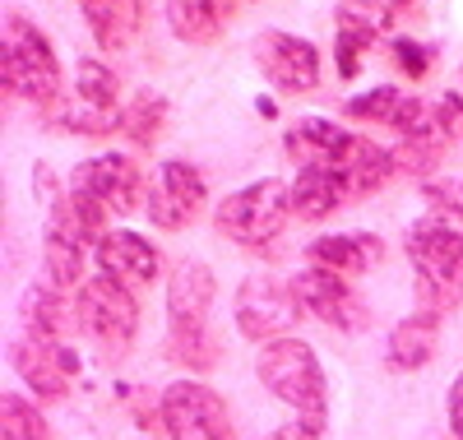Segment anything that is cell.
I'll list each match as a JSON object with an SVG mask.
<instances>
[{
	"mask_svg": "<svg viewBox=\"0 0 463 440\" xmlns=\"http://www.w3.org/2000/svg\"><path fill=\"white\" fill-rule=\"evenodd\" d=\"M80 10L89 19V33L102 52H121L135 33V0H80Z\"/></svg>",
	"mask_w": 463,
	"mask_h": 440,
	"instance_id": "cell-24",
	"label": "cell"
},
{
	"mask_svg": "<svg viewBox=\"0 0 463 440\" xmlns=\"http://www.w3.org/2000/svg\"><path fill=\"white\" fill-rule=\"evenodd\" d=\"M334 56H338V74L343 79H357L362 70V56L375 37H384L390 28L394 10L384 5V0H343L338 14H334Z\"/></svg>",
	"mask_w": 463,
	"mask_h": 440,
	"instance_id": "cell-15",
	"label": "cell"
},
{
	"mask_svg": "<svg viewBox=\"0 0 463 440\" xmlns=\"http://www.w3.org/2000/svg\"><path fill=\"white\" fill-rule=\"evenodd\" d=\"M98 269L107 278H116V283H126V288H144L158 278V246L144 242L139 232H107L102 242H98Z\"/></svg>",
	"mask_w": 463,
	"mask_h": 440,
	"instance_id": "cell-17",
	"label": "cell"
},
{
	"mask_svg": "<svg viewBox=\"0 0 463 440\" xmlns=\"http://www.w3.org/2000/svg\"><path fill=\"white\" fill-rule=\"evenodd\" d=\"M209 181L200 167H190L185 158H167L158 167V186L148 190V223L163 232H181L190 218L204 209Z\"/></svg>",
	"mask_w": 463,
	"mask_h": 440,
	"instance_id": "cell-13",
	"label": "cell"
},
{
	"mask_svg": "<svg viewBox=\"0 0 463 440\" xmlns=\"http://www.w3.org/2000/svg\"><path fill=\"white\" fill-rule=\"evenodd\" d=\"M0 426H5V440H47L43 413L19 394H5V404H0Z\"/></svg>",
	"mask_w": 463,
	"mask_h": 440,
	"instance_id": "cell-28",
	"label": "cell"
},
{
	"mask_svg": "<svg viewBox=\"0 0 463 440\" xmlns=\"http://www.w3.org/2000/svg\"><path fill=\"white\" fill-rule=\"evenodd\" d=\"M347 116H353V121H375V126H390V130L408 135V130H417L421 121H427V107H421L417 93H399L390 84H380V89L357 93L353 102H347Z\"/></svg>",
	"mask_w": 463,
	"mask_h": 440,
	"instance_id": "cell-20",
	"label": "cell"
},
{
	"mask_svg": "<svg viewBox=\"0 0 463 440\" xmlns=\"http://www.w3.org/2000/svg\"><path fill=\"white\" fill-rule=\"evenodd\" d=\"M70 186L93 195L107 214H135L139 205H148L144 195V172L130 153H98L89 163H80L70 172Z\"/></svg>",
	"mask_w": 463,
	"mask_h": 440,
	"instance_id": "cell-10",
	"label": "cell"
},
{
	"mask_svg": "<svg viewBox=\"0 0 463 440\" xmlns=\"http://www.w3.org/2000/svg\"><path fill=\"white\" fill-rule=\"evenodd\" d=\"M167 126V98L163 93H135L121 111V135L135 144V148H153Z\"/></svg>",
	"mask_w": 463,
	"mask_h": 440,
	"instance_id": "cell-26",
	"label": "cell"
},
{
	"mask_svg": "<svg viewBox=\"0 0 463 440\" xmlns=\"http://www.w3.org/2000/svg\"><path fill=\"white\" fill-rule=\"evenodd\" d=\"M445 148H449V135H445V126L436 121V111H427V121H421L417 130H408V135L399 139V148H394V163H399V172L431 177V172L440 167Z\"/></svg>",
	"mask_w": 463,
	"mask_h": 440,
	"instance_id": "cell-23",
	"label": "cell"
},
{
	"mask_svg": "<svg viewBox=\"0 0 463 440\" xmlns=\"http://www.w3.org/2000/svg\"><path fill=\"white\" fill-rule=\"evenodd\" d=\"M232 315H237L241 339L264 348V343L292 339V325L301 320V301H297V288L283 283V278L250 273V278H241L237 297H232Z\"/></svg>",
	"mask_w": 463,
	"mask_h": 440,
	"instance_id": "cell-8",
	"label": "cell"
},
{
	"mask_svg": "<svg viewBox=\"0 0 463 440\" xmlns=\"http://www.w3.org/2000/svg\"><path fill=\"white\" fill-rule=\"evenodd\" d=\"M390 52H394V65H399L408 79H427V74H431V47L412 43V37H394Z\"/></svg>",
	"mask_w": 463,
	"mask_h": 440,
	"instance_id": "cell-29",
	"label": "cell"
},
{
	"mask_svg": "<svg viewBox=\"0 0 463 440\" xmlns=\"http://www.w3.org/2000/svg\"><path fill=\"white\" fill-rule=\"evenodd\" d=\"M264 440H320V435H311L306 426H297V422H292V426H279V431H269Z\"/></svg>",
	"mask_w": 463,
	"mask_h": 440,
	"instance_id": "cell-31",
	"label": "cell"
},
{
	"mask_svg": "<svg viewBox=\"0 0 463 440\" xmlns=\"http://www.w3.org/2000/svg\"><path fill=\"white\" fill-rule=\"evenodd\" d=\"M384 5H390L394 14H408V10H417V5H421V0H384Z\"/></svg>",
	"mask_w": 463,
	"mask_h": 440,
	"instance_id": "cell-32",
	"label": "cell"
},
{
	"mask_svg": "<svg viewBox=\"0 0 463 440\" xmlns=\"http://www.w3.org/2000/svg\"><path fill=\"white\" fill-rule=\"evenodd\" d=\"M10 362L19 371V380L33 389V398H43V404H61L70 394V376H74V352L61 348V343H37V339H14L10 343Z\"/></svg>",
	"mask_w": 463,
	"mask_h": 440,
	"instance_id": "cell-14",
	"label": "cell"
},
{
	"mask_svg": "<svg viewBox=\"0 0 463 440\" xmlns=\"http://www.w3.org/2000/svg\"><path fill=\"white\" fill-rule=\"evenodd\" d=\"M347 199L343 181L325 167H297V181H292V214L301 223H320L329 218L338 205Z\"/></svg>",
	"mask_w": 463,
	"mask_h": 440,
	"instance_id": "cell-22",
	"label": "cell"
},
{
	"mask_svg": "<svg viewBox=\"0 0 463 440\" xmlns=\"http://www.w3.org/2000/svg\"><path fill=\"white\" fill-rule=\"evenodd\" d=\"M288 218H292V190L283 181H274V177L232 190L213 209V227L227 236V242H237L246 251L269 246L288 227Z\"/></svg>",
	"mask_w": 463,
	"mask_h": 440,
	"instance_id": "cell-5",
	"label": "cell"
},
{
	"mask_svg": "<svg viewBox=\"0 0 463 440\" xmlns=\"http://www.w3.org/2000/svg\"><path fill=\"white\" fill-rule=\"evenodd\" d=\"M316 269L343 273V278H357L366 269H375L384 260V242L375 232H338V236H316L311 251H306Z\"/></svg>",
	"mask_w": 463,
	"mask_h": 440,
	"instance_id": "cell-18",
	"label": "cell"
},
{
	"mask_svg": "<svg viewBox=\"0 0 463 440\" xmlns=\"http://www.w3.org/2000/svg\"><path fill=\"white\" fill-rule=\"evenodd\" d=\"M74 315H80V330L111 357V362H121L130 352L135 330H139V306H135L126 283H116L107 273L84 278L80 297H74Z\"/></svg>",
	"mask_w": 463,
	"mask_h": 440,
	"instance_id": "cell-7",
	"label": "cell"
},
{
	"mask_svg": "<svg viewBox=\"0 0 463 440\" xmlns=\"http://www.w3.org/2000/svg\"><path fill=\"white\" fill-rule=\"evenodd\" d=\"M167 357L176 367L209 371L218 362V339L209 330H167Z\"/></svg>",
	"mask_w": 463,
	"mask_h": 440,
	"instance_id": "cell-27",
	"label": "cell"
},
{
	"mask_svg": "<svg viewBox=\"0 0 463 440\" xmlns=\"http://www.w3.org/2000/svg\"><path fill=\"white\" fill-rule=\"evenodd\" d=\"M255 65L279 93H311L320 84V52L297 33H260L255 37Z\"/></svg>",
	"mask_w": 463,
	"mask_h": 440,
	"instance_id": "cell-12",
	"label": "cell"
},
{
	"mask_svg": "<svg viewBox=\"0 0 463 440\" xmlns=\"http://www.w3.org/2000/svg\"><path fill=\"white\" fill-rule=\"evenodd\" d=\"M19 315H24V334L37 339V343H56L61 330H65V301H61V288L56 283H33L19 301Z\"/></svg>",
	"mask_w": 463,
	"mask_h": 440,
	"instance_id": "cell-25",
	"label": "cell"
},
{
	"mask_svg": "<svg viewBox=\"0 0 463 440\" xmlns=\"http://www.w3.org/2000/svg\"><path fill=\"white\" fill-rule=\"evenodd\" d=\"M436 339H440V315L436 311H412L390 330L384 362H390V371H421L436 357Z\"/></svg>",
	"mask_w": 463,
	"mask_h": 440,
	"instance_id": "cell-19",
	"label": "cell"
},
{
	"mask_svg": "<svg viewBox=\"0 0 463 440\" xmlns=\"http://www.w3.org/2000/svg\"><path fill=\"white\" fill-rule=\"evenodd\" d=\"M408 260L421 311H454L463 301V186L427 181V209L408 227Z\"/></svg>",
	"mask_w": 463,
	"mask_h": 440,
	"instance_id": "cell-1",
	"label": "cell"
},
{
	"mask_svg": "<svg viewBox=\"0 0 463 440\" xmlns=\"http://www.w3.org/2000/svg\"><path fill=\"white\" fill-rule=\"evenodd\" d=\"M458 98H463V89H458Z\"/></svg>",
	"mask_w": 463,
	"mask_h": 440,
	"instance_id": "cell-33",
	"label": "cell"
},
{
	"mask_svg": "<svg viewBox=\"0 0 463 440\" xmlns=\"http://www.w3.org/2000/svg\"><path fill=\"white\" fill-rule=\"evenodd\" d=\"M445 413H449V435H454V440H463V371H458V376H454V385H449Z\"/></svg>",
	"mask_w": 463,
	"mask_h": 440,
	"instance_id": "cell-30",
	"label": "cell"
},
{
	"mask_svg": "<svg viewBox=\"0 0 463 440\" xmlns=\"http://www.w3.org/2000/svg\"><path fill=\"white\" fill-rule=\"evenodd\" d=\"M288 158L297 167H325L343 181L347 199L357 195H375L384 181H390L399 172L394 163V148H384L357 130H338L334 121H325V116H301V121H292L288 130Z\"/></svg>",
	"mask_w": 463,
	"mask_h": 440,
	"instance_id": "cell-2",
	"label": "cell"
},
{
	"mask_svg": "<svg viewBox=\"0 0 463 440\" xmlns=\"http://www.w3.org/2000/svg\"><path fill=\"white\" fill-rule=\"evenodd\" d=\"M158 422L167 440H237L222 394L204 380H172L158 398Z\"/></svg>",
	"mask_w": 463,
	"mask_h": 440,
	"instance_id": "cell-9",
	"label": "cell"
},
{
	"mask_svg": "<svg viewBox=\"0 0 463 440\" xmlns=\"http://www.w3.org/2000/svg\"><path fill=\"white\" fill-rule=\"evenodd\" d=\"M0 84L5 93H19L24 102H37L56 111L61 107V61L52 52V37L28 14L5 19V61H0Z\"/></svg>",
	"mask_w": 463,
	"mask_h": 440,
	"instance_id": "cell-4",
	"label": "cell"
},
{
	"mask_svg": "<svg viewBox=\"0 0 463 440\" xmlns=\"http://www.w3.org/2000/svg\"><path fill=\"white\" fill-rule=\"evenodd\" d=\"M218 283L204 260H181L167 278V330H209Z\"/></svg>",
	"mask_w": 463,
	"mask_h": 440,
	"instance_id": "cell-16",
	"label": "cell"
},
{
	"mask_svg": "<svg viewBox=\"0 0 463 440\" xmlns=\"http://www.w3.org/2000/svg\"><path fill=\"white\" fill-rule=\"evenodd\" d=\"M121 111H126L121 107V79H116L111 65L89 56L74 70V89L52 111V121L70 135H111V130H121Z\"/></svg>",
	"mask_w": 463,
	"mask_h": 440,
	"instance_id": "cell-6",
	"label": "cell"
},
{
	"mask_svg": "<svg viewBox=\"0 0 463 440\" xmlns=\"http://www.w3.org/2000/svg\"><path fill=\"white\" fill-rule=\"evenodd\" d=\"M255 376L279 404H288L297 413V426H306L311 435L325 431V422H329V389H325V371H320V357H316L311 343H301V339L264 343L255 352Z\"/></svg>",
	"mask_w": 463,
	"mask_h": 440,
	"instance_id": "cell-3",
	"label": "cell"
},
{
	"mask_svg": "<svg viewBox=\"0 0 463 440\" xmlns=\"http://www.w3.org/2000/svg\"><path fill=\"white\" fill-rule=\"evenodd\" d=\"M292 288H297L301 311L316 315L320 325H329V330H338V334L366 330V306H362V297L353 292V283H347L343 273H329V269L306 264V269L292 278Z\"/></svg>",
	"mask_w": 463,
	"mask_h": 440,
	"instance_id": "cell-11",
	"label": "cell"
},
{
	"mask_svg": "<svg viewBox=\"0 0 463 440\" xmlns=\"http://www.w3.org/2000/svg\"><path fill=\"white\" fill-rule=\"evenodd\" d=\"M237 14V0H167V24L181 43H213Z\"/></svg>",
	"mask_w": 463,
	"mask_h": 440,
	"instance_id": "cell-21",
	"label": "cell"
}]
</instances>
